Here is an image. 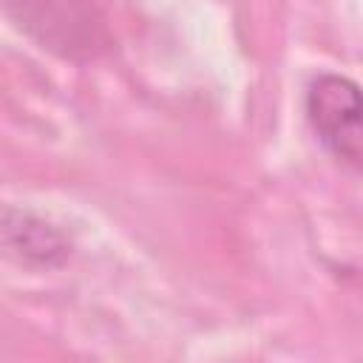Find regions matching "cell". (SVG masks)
I'll use <instances>...</instances> for the list:
<instances>
[{
    "label": "cell",
    "mask_w": 363,
    "mask_h": 363,
    "mask_svg": "<svg viewBox=\"0 0 363 363\" xmlns=\"http://www.w3.org/2000/svg\"><path fill=\"white\" fill-rule=\"evenodd\" d=\"M0 258L28 269H57L71 258V241L45 216L0 204Z\"/></svg>",
    "instance_id": "3957f363"
},
{
    "label": "cell",
    "mask_w": 363,
    "mask_h": 363,
    "mask_svg": "<svg viewBox=\"0 0 363 363\" xmlns=\"http://www.w3.org/2000/svg\"><path fill=\"white\" fill-rule=\"evenodd\" d=\"M9 17L40 48L65 60H91L111 45L105 20L91 0H0Z\"/></svg>",
    "instance_id": "6da1fadb"
},
{
    "label": "cell",
    "mask_w": 363,
    "mask_h": 363,
    "mask_svg": "<svg viewBox=\"0 0 363 363\" xmlns=\"http://www.w3.org/2000/svg\"><path fill=\"white\" fill-rule=\"evenodd\" d=\"M306 119L320 145L346 167L360 170V91L349 77L320 74L306 91Z\"/></svg>",
    "instance_id": "7a4b0ae2"
}]
</instances>
